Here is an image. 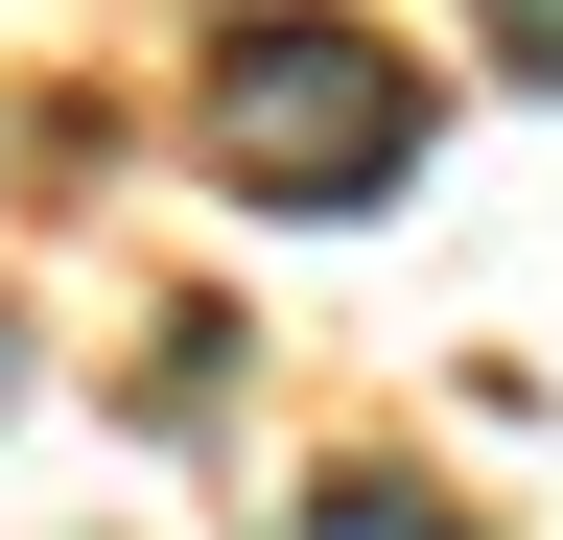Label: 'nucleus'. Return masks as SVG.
<instances>
[{
    "label": "nucleus",
    "mask_w": 563,
    "mask_h": 540,
    "mask_svg": "<svg viewBox=\"0 0 563 540\" xmlns=\"http://www.w3.org/2000/svg\"><path fill=\"white\" fill-rule=\"evenodd\" d=\"M211 165L258 212H399L422 188V71L376 24H329V0H258V24H211Z\"/></svg>",
    "instance_id": "obj_1"
},
{
    "label": "nucleus",
    "mask_w": 563,
    "mask_h": 540,
    "mask_svg": "<svg viewBox=\"0 0 563 540\" xmlns=\"http://www.w3.org/2000/svg\"><path fill=\"white\" fill-rule=\"evenodd\" d=\"M282 540H470V494H422V470H329Z\"/></svg>",
    "instance_id": "obj_2"
},
{
    "label": "nucleus",
    "mask_w": 563,
    "mask_h": 540,
    "mask_svg": "<svg viewBox=\"0 0 563 540\" xmlns=\"http://www.w3.org/2000/svg\"><path fill=\"white\" fill-rule=\"evenodd\" d=\"M470 24H493V47H517V71H540V95H563V0H470Z\"/></svg>",
    "instance_id": "obj_3"
},
{
    "label": "nucleus",
    "mask_w": 563,
    "mask_h": 540,
    "mask_svg": "<svg viewBox=\"0 0 563 540\" xmlns=\"http://www.w3.org/2000/svg\"><path fill=\"white\" fill-rule=\"evenodd\" d=\"M0 399H24V353H0Z\"/></svg>",
    "instance_id": "obj_4"
}]
</instances>
